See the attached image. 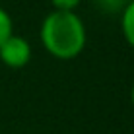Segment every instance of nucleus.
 Masks as SVG:
<instances>
[{
	"instance_id": "1",
	"label": "nucleus",
	"mask_w": 134,
	"mask_h": 134,
	"mask_svg": "<svg viewBox=\"0 0 134 134\" xmlns=\"http://www.w3.org/2000/svg\"><path fill=\"white\" fill-rule=\"evenodd\" d=\"M39 41L53 58L72 60L84 53L87 29L76 12L51 10L41 21Z\"/></svg>"
},
{
	"instance_id": "2",
	"label": "nucleus",
	"mask_w": 134,
	"mask_h": 134,
	"mask_svg": "<svg viewBox=\"0 0 134 134\" xmlns=\"http://www.w3.org/2000/svg\"><path fill=\"white\" fill-rule=\"evenodd\" d=\"M31 54H33V49H31V43L21 35L12 33L0 45V62L4 66L12 68V70H20V68H25L31 60Z\"/></svg>"
},
{
	"instance_id": "3",
	"label": "nucleus",
	"mask_w": 134,
	"mask_h": 134,
	"mask_svg": "<svg viewBox=\"0 0 134 134\" xmlns=\"http://www.w3.org/2000/svg\"><path fill=\"white\" fill-rule=\"evenodd\" d=\"M121 31L126 45L134 49V0H128L121 12Z\"/></svg>"
},
{
	"instance_id": "4",
	"label": "nucleus",
	"mask_w": 134,
	"mask_h": 134,
	"mask_svg": "<svg viewBox=\"0 0 134 134\" xmlns=\"http://www.w3.org/2000/svg\"><path fill=\"white\" fill-rule=\"evenodd\" d=\"M14 33V20L6 8L0 6V45Z\"/></svg>"
},
{
	"instance_id": "5",
	"label": "nucleus",
	"mask_w": 134,
	"mask_h": 134,
	"mask_svg": "<svg viewBox=\"0 0 134 134\" xmlns=\"http://www.w3.org/2000/svg\"><path fill=\"white\" fill-rule=\"evenodd\" d=\"M80 2L82 0H51V6H53V10L60 12H76Z\"/></svg>"
},
{
	"instance_id": "6",
	"label": "nucleus",
	"mask_w": 134,
	"mask_h": 134,
	"mask_svg": "<svg viewBox=\"0 0 134 134\" xmlns=\"http://www.w3.org/2000/svg\"><path fill=\"white\" fill-rule=\"evenodd\" d=\"M130 103H132V107H134V84L130 87Z\"/></svg>"
}]
</instances>
